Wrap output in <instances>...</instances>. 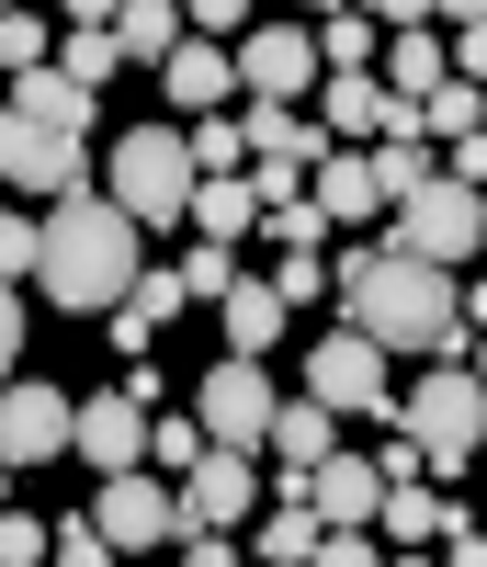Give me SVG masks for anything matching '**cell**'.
Returning a JSON list of instances; mask_svg holds the SVG:
<instances>
[{"mask_svg":"<svg viewBox=\"0 0 487 567\" xmlns=\"http://www.w3.org/2000/svg\"><path fill=\"white\" fill-rule=\"evenodd\" d=\"M340 307H352L340 329H363L385 363H397V352H419V363H465V341H476V329H465V284L431 272V261H397V250H374L363 284H352Z\"/></svg>","mask_w":487,"mask_h":567,"instance_id":"obj_1","label":"cell"},{"mask_svg":"<svg viewBox=\"0 0 487 567\" xmlns=\"http://www.w3.org/2000/svg\"><path fill=\"white\" fill-rule=\"evenodd\" d=\"M136 272H148V261H136V216H125V205H103V194L45 205V261H34V284H45L69 318H114V296H125Z\"/></svg>","mask_w":487,"mask_h":567,"instance_id":"obj_2","label":"cell"},{"mask_svg":"<svg viewBox=\"0 0 487 567\" xmlns=\"http://www.w3.org/2000/svg\"><path fill=\"white\" fill-rule=\"evenodd\" d=\"M193 194H205V171H193L182 125H125V136H114L103 205H125L136 227H193Z\"/></svg>","mask_w":487,"mask_h":567,"instance_id":"obj_3","label":"cell"},{"mask_svg":"<svg viewBox=\"0 0 487 567\" xmlns=\"http://www.w3.org/2000/svg\"><path fill=\"white\" fill-rule=\"evenodd\" d=\"M397 432L419 443L431 477H465L476 443H487V386H476L465 363H419V386L397 398Z\"/></svg>","mask_w":487,"mask_h":567,"instance_id":"obj_4","label":"cell"},{"mask_svg":"<svg viewBox=\"0 0 487 567\" xmlns=\"http://www.w3.org/2000/svg\"><path fill=\"white\" fill-rule=\"evenodd\" d=\"M385 250H397V261H431V272L465 284V261L487 250V205L465 194V182H431V194H408L397 216H385Z\"/></svg>","mask_w":487,"mask_h":567,"instance_id":"obj_5","label":"cell"},{"mask_svg":"<svg viewBox=\"0 0 487 567\" xmlns=\"http://www.w3.org/2000/svg\"><path fill=\"white\" fill-rule=\"evenodd\" d=\"M272 409H283V398H272V374H261V363H238V352L205 374V386H193V420H205V443H216V454H272Z\"/></svg>","mask_w":487,"mask_h":567,"instance_id":"obj_6","label":"cell"},{"mask_svg":"<svg viewBox=\"0 0 487 567\" xmlns=\"http://www.w3.org/2000/svg\"><path fill=\"white\" fill-rule=\"evenodd\" d=\"M91 534H103L114 556H159V545H182L193 523H182V488L136 465V477H103V499H91Z\"/></svg>","mask_w":487,"mask_h":567,"instance_id":"obj_7","label":"cell"},{"mask_svg":"<svg viewBox=\"0 0 487 567\" xmlns=\"http://www.w3.org/2000/svg\"><path fill=\"white\" fill-rule=\"evenodd\" d=\"M227 58H238V91H250V103H283V114L329 80L318 69V23H250V45H227Z\"/></svg>","mask_w":487,"mask_h":567,"instance_id":"obj_8","label":"cell"},{"mask_svg":"<svg viewBox=\"0 0 487 567\" xmlns=\"http://www.w3.org/2000/svg\"><path fill=\"white\" fill-rule=\"evenodd\" d=\"M69 432H80V398L69 386H34V374H12V386H0V465H58L69 454Z\"/></svg>","mask_w":487,"mask_h":567,"instance_id":"obj_9","label":"cell"},{"mask_svg":"<svg viewBox=\"0 0 487 567\" xmlns=\"http://www.w3.org/2000/svg\"><path fill=\"white\" fill-rule=\"evenodd\" d=\"M261 499H272L261 454H205V465L182 477V523H193V534H250Z\"/></svg>","mask_w":487,"mask_h":567,"instance_id":"obj_10","label":"cell"},{"mask_svg":"<svg viewBox=\"0 0 487 567\" xmlns=\"http://www.w3.org/2000/svg\"><path fill=\"white\" fill-rule=\"evenodd\" d=\"M307 398H318V409H340V420H352V409L397 420V398H385V352L363 341V329H329V341L307 352Z\"/></svg>","mask_w":487,"mask_h":567,"instance_id":"obj_11","label":"cell"},{"mask_svg":"<svg viewBox=\"0 0 487 567\" xmlns=\"http://www.w3.org/2000/svg\"><path fill=\"white\" fill-rule=\"evenodd\" d=\"M0 182L12 194H45V205H69V194H91V171H80V148L69 136H34L12 103H0Z\"/></svg>","mask_w":487,"mask_h":567,"instance_id":"obj_12","label":"cell"},{"mask_svg":"<svg viewBox=\"0 0 487 567\" xmlns=\"http://www.w3.org/2000/svg\"><path fill=\"white\" fill-rule=\"evenodd\" d=\"M69 454L91 465V477H136V465H148V409H136L125 386L80 398V432H69Z\"/></svg>","mask_w":487,"mask_h":567,"instance_id":"obj_13","label":"cell"},{"mask_svg":"<svg viewBox=\"0 0 487 567\" xmlns=\"http://www.w3.org/2000/svg\"><path fill=\"white\" fill-rule=\"evenodd\" d=\"M307 511H318V534H374V511H385L374 454H352V443H340L318 477H307Z\"/></svg>","mask_w":487,"mask_h":567,"instance_id":"obj_14","label":"cell"},{"mask_svg":"<svg viewBox=\"0 0 487 567\" xmlns=\"http://www.w3.org/2000/svg\"><path fill=\"white\" fill-rule=\"evenodd\" d=\"M182 307H193V296H182V272H136L125 296H114L103 329H114V352H125V363H159V341H170V318H182Z\"/></svg>","mask_w":487,"mask_h":567,"instance_id":"obj_15","label":"cell"},{"mask_svg":"<svg viewBox=\"0 0 487 567\" xmlns=\"http://www.w3.org/2000/svg\"><path fill=\"white\" fill-rule=\"evenodd\" d=\"M0 103H12V114H23L34 136H69V148H80V136H91V91H80V80H69L58 58H45L34 80H12V91H0Z\"/></svg>","mask_w":487,"mask_h":567,"instance_id":"obj_16","label":"cell"},{"mask_svg":"<svg viewBox=\"0 0 487 567\" xmlns=\"http://www.w3.org/2000/svg\"><path fill=\"white\" fill-rule=\"evenodd\" d=\"M307 205H318L329 227H374V216H385V194H374V159H363V148H329V159L307 171Z\"/></svg>","mask_w":487,"mask_h":567,"instance_id":"obj_17","label":"cell"},{"mask_svg":"<svg viewBox=\"0 0 487 567\" xmlns=\"http://www.w3.org/2000/svg\"><path fill=\"white\" fill-rule=\"evenodd\" d=\"M329 454H340V409L283 398V409H272V477H318Z\"/></svg>","mask_w":487,"mask_h":567,"instance_id":"obj_18","label":"cell"},{"mask_svg":"<svg viewBox=\"0 0 487 567\" xmlns=\"http://www.w3.org/2000/svg\"><path fill=\"white\" fill-rule=\"evenodd\" d=\"M454 523H465L454 499H431V488H385V511H374V545H385V556H431Z\"/></svg>","mask_w":487,"mask_h":567,"instance_id":"obj_19","label":"cell"},{"mask_svg":"<svg viewBox=\"0 0 487 567\" xmlns=\"http://www.w3.org/2000/svg\"><path fill=\"white\" fill-rule=\"evenodd\" d=\"M159 91H170V103H182L193 125H205V114H227V91H238V58H227V45H193V34H182V58L159 69Z\"/></svg>","mask_w":487,"mask_h":567,"instance_id":"obj_20","label":"cell"},{"mask_svg":"<svg viewBox=\"0 0 487 567\" xmlns=\"http://www.w3.org/2000/svg\"><path fill=\"white\" fill-rule=\"evenodd\" d=\"M385 103H431V91H443L454 80V45H443V23H419V34H397V45H385Z\"/></svg>","mask_w":487,"mask_h":567,"instance_id":"obj_21","label":"cell"},{"mask_svg":"<svg viewBox=\"0 0 487 567\" xmlns=\"http://www.w3.org/2000/svg\"><path fill=\"white\" fill-rule=\"evenodd\" d=\"M238 125H250V171H261V159H283V171H318V159H329V136H318L307 114H283V103H250Z\"/></svg>","mask_w":487,"mask_h":567,"instance_id":"obj_22","label":"cell"},{"mask_svg":"<svg viewBox=\"0 0 487 567\" xmlns=\"http://www.w3.org/2000/svg\"><path fill=\"white\" fill-rule=\"evenodd\" d=\"M58 69H69L80 91H103V80L125 69V45H114V12H103V0H80V12H69V45H58Z\"/></svg>","mask_w":487,"mask_h":567,"instance_id":"obj_23","label":"cell"},{"mask_svg":"<svg viewBox=\"0 0 487 567\" xmlns=\"http://www.w3.org/2000/svg\"><path fill=\"white\" fill-rule=\"evenodd\" d=\"M318 136H329V148L385 136V80H318Z\"/></svg>","mask_w":487,"mask_h":567,"instance_id":"obj_24","label":"cell"},{"mask_svg":"<svg viewBox=\"0 0 487 567\" xmlns=\"http://www.w3.org/2000/svg\"><path fill=\"white\" fill-rule=\"evenodd\" d=\"M374 58H385V23L374 12H318V69L329 80H374Z\"/></svg>","mask_w":487,"mask_h":567,"instance_id":"obj_25","label":"cell"},{"mask_svg":"<svg viewBox=\"0 0 487 567\" xmlns=\"http://www.w3.org/2000/svg\"><path fill=\"white\" fill-rule=\"evenodd\" d=\"M318 545H329V534H318L307 499H261V523H250V556H261V567H307Z\"/></svg>","mask_w":487,"mask_h":567,"instance_id":"obj_26","label":"cell"},{"mask_svg":"<svg viewBox=\"0 0 487 567\" xmlns=\"http://www.w3.org/2000/svg\"><path fill=\"white\" fill-rule=\"evenodd\" d=\"M193 239H216V250L261 239V194H250V171H238V182H205V194H193Z\"/></svg>","mask_w":487,"mask_h":567,"instance_id":"obj_27","label":"cell"},{"mask_svg":"<svg viewBox=\"0 0 487 567\" xmlns=\"http://www.w3.org/2000/svg\"><path fill=\"white\" fill-rule=\"evenodd\" d=\"M216 318H227V352H238V363H261V352L283 341V296H272V284H250V272H238V296H227Z\"/></svg>","mask_w":487,"mask_h":567,"instance_id":"obj_28","label":"cell"},{"mask_svg":"<svg viewBox=\"0 0 487 567\" xmlns=\"http://www.w3.org/2000/svg\"><path fill=\"white\" fill-rule=\"evenodd\" d=\"M114 45H125L136 69H170V58H182V12H170V0H125V12H114Z\"/></svg>","mask_w":487,"mask_h":567,"instance_id":"obj_29","label":"cell"},{"mask_svg":"<svg viewBox=\"0 0 487 567\" xmlns=\"http://www.w3.org/2000/svg\"><path fill=\"white\" fill-rule=\"evenodd\" d=\"M205 454H216V443H205V420H193V409H159V420H148V477H170V488H182Z\"/></svg>","mask_w":487,"mask_h":567,"instance_id":"obj_30","label":"cell"},{"mask_svg":"<svg viewBox=\"0 0 487 567\" xmlns=\"http://www.w3.org/2000/svg\"><path fill=\"white\" fill-rule=\"evenodd\" d=\"M374 159V194H385V216H397L408 194H431V182H443V171H431V148H419V136H385V148H363Z\"/></svg>","mask_w":487,"mask_h":567,"instance_id":"obj_31","label":"cell"},{"mask_svg":"<svg viewBox=\"0 0 487 567\" xmlns=\"http://www.w3.org/2000/svg\"><path fill=\"white\" fill-rule=\"evenodd\" d=\"M182 148H193L205 182H238V171H250V125H238V114H205V125H182Z\"/></svg>","mask_w":487,"mask_h":567,"instance_id":"obj_32","label":"cell"},{"mask_svg":"<svg viewBox=\"0 0 487 567\" xmlns=\"http://www.w3.org/2000/svg\"><path fill=\"white\" fill-rule=\"evenodd\" d=\"M419 125H431V136H454V148H465V136H487V91L443 80V91H431V103H419Z\"/></svg>","mask_w":487,"mask_h":567,"instance_id":"obj_33","label":"cell"},{"mask_svg":"<svg viewBox=\"0 0 487 567\" xmlns=\"http://www.w3.org/2000/svg\"><path fill=\"white\" fill-rule=\"evenodd\" d=\"M170 272H182V296H205V307H227V296H238V250H216V239H193Z\"/></svg>","mask_w":487,"mask_h":567,"instance_id":"obj_34","label":"cell"},{"mask_svg":"<svg viewBox=\"0 0 487 567\" xmlns=\"http://www.w3.org/2000/svg\"><path fill=\"white\" fill-rule=\"evenodd\" d=\"M45 58H58V34H45L34 12H0V80H34Z\"/></svg>","mask_w":487,"mask_h":567,"instance_id":"obj_35","label":"cell"},{"mask_svg":"<svg viewBox=\"0 0 487 567\" xmlns=\"http://www.w3.org/2000/svg\"><path fill=\"white\" fill-rule=\"evenodd\" d=\"M272 296H283V318L318 307V296H329V250H283V261H272Z\"/></svg>","mask_w":487,"mask_h":567,"instance_id":"obj_36","label":"cell"},{"mask_svg":"<svg viewBox=\"0 0 487 567\" xmlns=\"http://www.w3.org/2000/svg\"><path fill=\"white\" fill-rule=\"evenodd\" d=\"M443 34H454V80L487 91V0H476V12H443Z\"/></svg>","mask_w":487,"mask_h":567,"instance_id":"obj_37","label":"cell"},{"mask_svg":"<svg viewBox=\"0 0 487 567\" xmlns=\"http://www.w3.org/2000/svg\"><path fill=\"white\" fill-rule=\"evenodd\" d=\"M45 261V216H0V284H34Z\"/></svg>","mask_w":487,"mask_h":567,"instance_id":"obj_38","label":"cell"},{"mask_svg":"<svg viewBox=\"0 0 487 567\" xmlns=\"http://www.w3.org/2000/svg\"><path fill=\"white\" fill-rule=\"evenodd\" d=\"M58 523H34V511H0V567H45Z\"/></svg>","mask_w":487,"mask_h":567,"instance_id":"obj_39","label":"cell"},{"mask_svg":"<svg viewBox=\"0 0 487 567\" xmlns=\"http://www.w3.org/2000/svg\"><path fill=\"white\" fill-rule=\"evenodd\" d=\"M261 239L272 250H329V216L318 205H283V216H261Z\"/></svg>","mask_w":487,"mask_h":567,"instance_id":"obj_40","label":"cell"},{"mask_svg":"<svg viewBox=\"0 0 487 567\" xmlns=\"http://www.w3.org/2000/svg\"><path fill=\"white\" fill-rule=\"evenodd\" d=\"M45 567H114V545L91 534V511H80V523H58V545H45Z\"/></svg>","mask_w":487,"mask_h":567,"instance_id":"obj_41","label":"cell"},{"mask_svg":"<svg viewBox=\"0 0 487 567\" xmlns=\"http://www.w3.org/2000/svg\"><path fill=\"white\" fill-rule=\"evenodd\" d=\"M23 374V284H0V386Z\"/></svg>","mask_w":487,"mask_h":567,"instance_id":"obj_42","label":"cell"},{"mask_svg":"<svg viewBox=\"0 0 487 567\" xmlns=\"http://www.w3.org/2000/svg\"><path fill=\"white\" fill-rule=\"evenodd\" d=\"M170 556H182V567H250V556H238V534H182Z\"/></svg>","mask_w":487,"mask_h":567,"instance_id":"obj_43","label":"cell"},{"mask_svg":"<svg viewBox=\"0 0 487 567\" xmlns=\"http://www.w3.org/2000/svg\"><path fill=\"white\" fill-rule=\"evenodd\" d=\"M307 567H385V545H374V534H329Z\"/></svg>","mask_w":487,"mask_h":567,"instance_id":"obj_44","label":"cell"},{"mask_svg":"<svg viewBox=\"0 0 487 567\" xmlns=\"http://www.w3.org/2000/svg\"><path fill=\"white\" fill-rule=\"evenodd\" d=\"M443 567H487V534H476V523H454V534H443Z\"/></svg>","mask_w":487,"mask_h":567,"instance_id":"obj_45","label":"cell"},{"mask_svg":"<svg viewBox=\"0 0 487 567\" xmlns=\"http://www.w3.org/2000/svg\"><path fill=\"white\" fill-rule=\"evenodd\" d=\"M465 329H487V284H465Z\"/></svg>","mask_w":487,"mask_h":567,"instance_id":"obj_46","label":"cell"},{"mask_svg":"<svg viewBox=\"0 0 487 567\" xmlns=\"http://www.w3.org/2000/svg\"><path fill=\"white\" fill-rule=\"evenodd\" d=\"M465 374H476V386H487V329H476V341H465Z\"/></svg>","mask_w":487,"mask_h":567,"instance_id":"obj_47","label":"cell"},{"mask_svg":"<svg viewBox=\"0 0 487 567\" xmlns=\"http://www.w3.org/2000/svg\"><path fill=\"white\" fill-rule=\"evenodd\" d=\"M0 511H12V465H0Z\"/></svg>","mask_w":487,"mask_h":567,"instance_id":"obj_48","label":"cell"},{"mask_svg":"<svg viewBox=\"0 0 487 567\" xmlns=\"http://www.w3.org/2000/svg\"><path fill=\"white\" fill-rule=\"evenodd\" d=\"M385 567H431V556H385Z\"/></svg>","mask_w":487,"mask_h":567,"instance_id":"obj_49","label":"cell"},{"mask_svg":"<svg viewBox=\"0 0 487 567\" xmlns=\"http://www.w3.org/2000/svg\"><path fill=\"white\" fill-rule=\"evenodd\" d=\"M250 567H261V556H250Z\"/></svg>","mask_w":487,"mask_h":567,"instance_id":"obj_50","label":"cell"}]
</instances>
